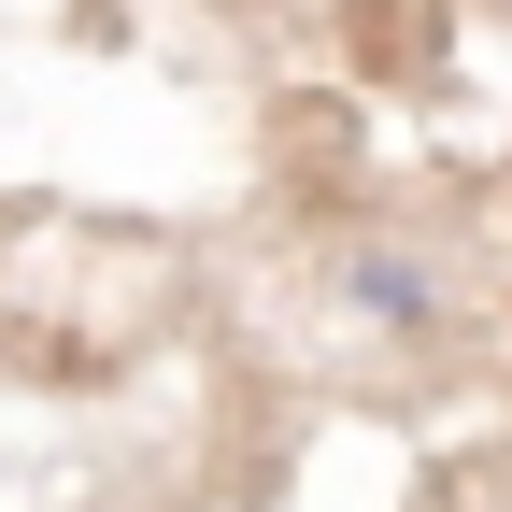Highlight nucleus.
Listing matches in <instances>:
<instances>
[{
  "label": "nucleus",
  "mask_w": 512,
  "mask_h": 512,
  "mask_svg": "<svg viewBox=\"0 0 512 512\" xmlns=\"http://www.w3.org/2000/svg\"><path fill=\"white\" fill-rule=\"evenodd\" d=\"M342 299L370 313V328H441V271H427L413 242H370L356 271H342Z\"/></svg>",
  "instance_id": "obj_1"
}]
</instances>
